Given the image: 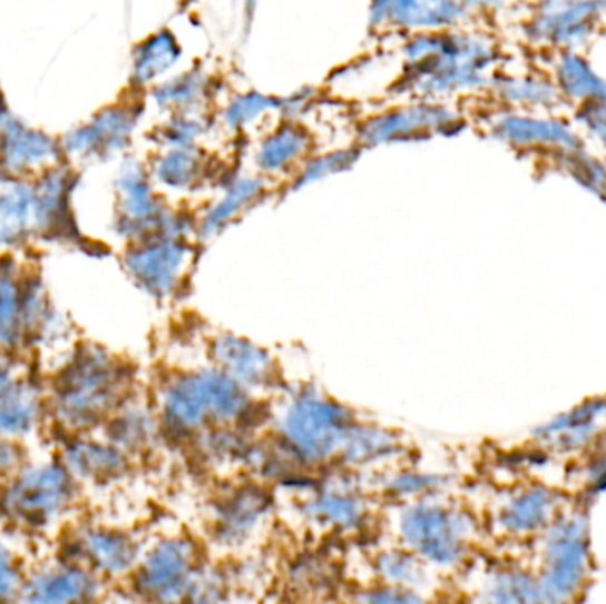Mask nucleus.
Returning <instances> with one entry per match:
<instances>
[{
    "label": "nucleus",
    "mask_w": 606,
    "mask_h": 604,
    "mask_svg": "<svg viewBox=\"0 0 606 604\" xmlns=\"http://www.w3.org/2000/svg\"><path fill=\"white\" fill-rule=\"evenodd\" d=\"M389 528L392 541L410 549L434 574L458 573L472 561L476 519L449 495L392 507Z\"/></svg>",
    "instance_id": "f257e3e1"
},
{
    "label": "nucleus",
    "mask_w": 606,
    "mask_h": 604,
    "mask_svg": "<svg viewBox=\"0 0 606 604\" xmlns=\"http://www.w3.org/2000/svg\"><path fill=\"white\" fill-rule=\"evenodd\" d=\"M245 388L222 376H195L174 383L162 396L156 415L165 442L187 445L206 430L226 426H247L248 403Z\"/></svg>",
    "instance_id": "f03ea898"
},
{
    "label": "nucleus",
    "mask_w": 606,
    "mask_h": 604,
    "mask_svg": "<svg viewBox=\"0 0 606 604\" xmlns=\"http://www.w3.org/2000/svg\"><path fill=\"white\" fill-rule=\"evenodd\" d=\"M346 408L317 396L290 400L273 420L272 439L287 456L311 474L332 468L350 429Z\"/></svg>",
    "instance_id": "7ed1b4c3"
},
{
    "label": "nucleus",
    "mask_w": 606,
    "mask_h": 604,
    "mask_svg": "<svg viewBox=\"0 0 606 604\" xmlns=\"http://www.w3.org/2000/svg\"><path fill=\"white\" fill-rule=\"evenodd\" d=\"M373 477L332 466L314 478L307 492L295 498L296 516L320 534L356 537L371 531L377 511Z\"/></svg>",
    "instance_id": "20e7f679"
},
{
    "label": "nucleus",
    "mask_w": 606,
    "mask_h": 604,
    "mask_svg": "<svg viewBox=\"0 0 606 604\" xmlns=\"http://www.w3.org/2000/svg\"><path fill=\"white\" fill-rule=\"evenodd\" d=\"M273 514L275 492L240 475L222 484L206 505V543L222 555L238 557L265 534Z\"/></svg>",
    "instance_id": "39448f33"
},
{
    "label": "nucleus",
    "mask_w": 606,
    "mask_h": 604,
    "mask_svg": "<svg viewBox=\"0 0 606 604\" xmlns=\"http://www.w3.org/2000/svg\"><path fill=\"white\" fill-rule=\"evenodd\" d=\"M57 422L71 435L100 426L121 406V382L107 362L84 357L71 362L56 385Z\"/></svg>",
    "instance_id": "423d86ee"
},
{
    "label": "nucleus",
    "mask_w": 606,
    "mask_h": 604,
    "mask_svg": "<svg viewBox=\"0 0 606 604\" xmlns=\"http://www.w3.org/2000/svg\"><path fill=\"white\" fill-rule=\"evenodd\" d=\"M204 558L194 535L167 532L144 546L130 582L134 596L144 604H183L194 574Z\"/></svg>",
    "instance_id": "0eeeda50"
},
{
    "label": "nucleus",
    "mask_w": 606,
    "mask_h": 604,
    "mask_svg": "<svg viewBox=\"0 0 606 604\" xmlns=\"http://www.w3.org/2000/svg\"><path fill=\"white\" fill-rule=\"evenodd\" d=\"M75 493L77 481L61 462L29 466L9 481L4 509L26 525L47 526L70 511Z\"/></svg>",
    "instance_id": "6e6552de"
},
{
    "label": "nucleus",
    "mask_w": 606,
    "mask_h": 604,
    "mask_svg": "<svg viewBox=\"0 0 606 604\" xmlns=\"http://www.w3.org/2000/svg\"><path fill=\"white\" fill-rule=\"evenodd\" d=\"M77 564L101 580L130 578L143 557L144 543L131 531L121 526L89 525L78 531Z\"/></svg>",
    "instance_id": "1a4fd4ad"
},
{
    "label": "nucleus",
    "mask_w": 606,
    "mask_h": 604,
    "mask_svg": "<svg viewBox=\"0 0 606 604\" xmlns=\"http://www.w3.org/2000/svg\"><path fill=\"white\" fill-rule=\"evenodd\" d=\"M408 453L410 447L399 430L380 422L353 420L334 466L374 477L407 462Z\"/></svg>",
    "instance_id": "9d476101"
},
{
    "label": "nucleus",
    "mask_w": 606,
    "mask_h": 604,
    "mask_svg": "<svg viewBox=\"0 0 606 604\" xmlns=\"http://www.w3.org/2000/svg\"><path fill=\"white\" fill-rule=\"evenodd\" d=\"M101 582L82 564L59 561L27 576L17 604H96Z\"/></svg>",
    "instance_id": "9b49d317"
},
{
    "label": "nucleus",
    "mask_w": 606,
    "mask_h": 604,
    "mask_svg": "<svg viewBox=\"0 0 606 604\" xmlns=\"http://www.w3.org/2000/svg\"><path fill=\"white\" fill-rule=\"evenodd\" d=\"M61 463L77 483L105 484L119 483L130 474V457L101 438L77 435L68 439L62 448Z\"/></svg>",
    "instance_id": "f8f14e48"
},
{
    "label": "nucleus",
    "mask_w": 606,
    "mask_h": 604,
    "mask_svg": "<svg viewBox=\"0 0 606 604\" xmlns=\"http://www.w3.org/2000/svg\"><path fill=\"white\" fill-rule=\"evenodd\" d=\"M374 493L392 507L447 496L452 477L442 469L404 462L373 477Z\"/></svg>",
    "instance_id": "ddd939ff"
},
{
    "label": "nucleus",
    "mask_w": 606,
    "mask_h": 604,
    "mask_svg": "<svg viewBox=\"0 0 606 604\" xmlns=\"http://www.w3.org/2000/svg\"><path fill=\"white\" fill-rule=\"evenodd\" d=\"M257 438L252 427L226 426L209 429L188 442L192 462L204 472L215 475H227L233 472L242 474L254 439Z\"/></svg>",
    "instance_id": "4468645a"
},
{
    "label": "nucleus",
    "mask_w": 606,
    "mask_h": 604,
    "mask_svg": "<svg viewBox=\"0 0 606 604\" xmlns=\"http://www.w3.org/2000/svg\"><path fill=\"white\" fill-rule=\"evenodd\" d=\"M104 426V438L131 462L152 456L165 442L160 418L144 406H119Z\"/></svg>",
    "instance_id": "2eb2a0df"
},
{
    "label": "nucleus",
    "mask_w": 606,
    "mask_h": 604,
    "mask_svg": "<svg viewBox=\"0 0 606 604\" xmlns=\"http://www.w3.org/2000/svg\"><path fill=\"white\" fill-rule=\"evenodd\" d=\"M368 571L373 583L410 591L431 592L437 576L424 562L395 541L380 544L369 553Z\"/></svg>",
    "instance_id": "dca6fc26"
},
{
    "label": "nucleus",
    "mask_w": 606,
    "mask_h": 604,
    "mask_svg": "<svg viewBox=\"0 0 606 604\" xmlns=\"http://www.w3.org/2000/svg\"><path fill=\"white\" fill-rule=\"evenodd\" d=\"M555 496L546 487H529L509 496L493 514L495 528L511 537H525L541 531L554 519Z\"/></svg>",
    "instance_id": "f3484780"
},
{
    "label": "nucleus",
    "mask_w": 606,
    "mask_h": 604,
    "mask_svg": "<svg viewBox=\"0 0 606 604\" xmlns=\"http://www.w3.org/2000/svg\"><path fill=\"white\" fill-rule=\"evenodd\" d=\"M339 587V570L325 553L305 552L293 558L287 570V588L302 601H321L334 596Z\"/></svg>",
    "instance_id": "a211bd4d"
},
{
    "label": "nucleus",
    "mask_w": 606,
    "mask_h": 604,
    "mask_svg": "<svg viewBox=\"0 0 606 604\" xmlns=\"http://www.w3.org/2000/svg\"><path fill=\"white\" fill-rule=\"evenodd\" d=\"M476 601L479 604H545L539 582L512 565H495L486 571Z\"/></svg>",
    "instance_id": "6ab92c4d"
},
{
    "label": "nucleus",
    "mask_w": 606,
    "mask_h": 604,
    "mask_svg": "<svg viewBox=\"0 0 606 604\" xmlns=\"http://www.w3.org/2000/svg\"><path fill=\"white\" fill-rule=\"evenodd\" d=\"M41 417V403L35 388L14 383L0 396V438L18 442L31 435Z\"/></svg>",
    "instance_id": "aec40b11"
},
{
    "label": "nucleus",
    "mask_w": 606,
    "mask_h": 604,
    "mask_svg": "<svg viewBox=\"0 0 606 604\" xmlns=\"http://www.w3.org/2000/svg\"><path fill=\"white\" fill-rule=\"evenodd\" d=\"M236 596L229 565L204 561L192 578L183 604H231Z\"/></svg>",
    "instance_id": "412c9836"
},
{
    "label": "nucleus",
    "mask_w": 606,
    "mask_h": 604,
    "mask_svg": "<svg viewBox=\"0 0 606 604\" xmlns=\"http://www.w3.org/2000/svg\"><path fill=\"white\" fill-rule=\"evenodd\" d=\"M53 146L47 137L36 131L11 130L6 140L4 158L11 169L41 164L52 152Z\"/></svg>",
    "instance_id": "4be33fe9"
},
{
    "label": "nucleus",
    "mask_w": 606,
    "mask_h": 604,
    "mask_svg": "<svg viewBox=\"0 0 606 604\" xmlns=\"http://www.w3.org/2000/svg\"><path fill=\"white\" fill-rule=\"evenodd\" d=\"M32 197L29 188L17 187L0 197V238H17L31 217Z\"/></svg>",
    "instance_id": "5701e85b"
},
{
    "label": "nucleus",
    "mask_w": 606,
    "mask_h": 604,
    "mask_svg": "<svg viewBox=\"0 0 606 604\" xmlns=\"http://www.w3.org/2000/svg\"><path fill=\"white\" fill-rule=\"evenodd\" d=\"M350 604H438L431 592L395 588L369 582L351 596Z\"/></svg>",
    "instance_id": "b1692460"
},
{
    "label": "nucleus",
    "mask_w": 606,
    "mask_h": 604,
    "mask_svg": "<svg viewBox=\"0 0 606 604\" xmlns=\"http://www.w3.org/2000/svg\"><path fill=\"white\" fill-rule=\"evenodd\" d=\"M23 305L14 283L0 280V340L13 344L17 339L18 321L22 318Z\"/></svg>",
    "instance_id": "393cba45"
},
{
    "label": "nucleus",
    "mask_w": 606,
    "mask_h": 604,
    "mask_svg": "<svg viewBox=\"0 0 606 604\" xmlns=\"http://www.w3.org/2000/svg\"><path fill=\"white\" fill-rule=\"evenodd\" d=\"M23 576L13 552L0 543V604H17L22 591Z\"/></svg>",
    "instance_id": "a878e982"
},
{
    "label": "nucleus",
    "mask_w": 606,
    "mask_h": 604,
    "mask_svg": "<svg viewBox=\"0 0 606 604\" xmlns=\"http://www.w3.org/2000/svg\"><path fill=\"white\" fill-rule=\"evenodd\" d=\"M22 469V450L17 442L0 438V481L11 478Z\"/></svg>",
    "instance_id": "bb28decb"
},
{
    "label": "nucleus",
    "mask_w": 606,
    "mask_h": 604,
    "mask_svg": "<svg viewBox=\"0 0 606 604\" xmlns=\"http://www.w3.org/2000/svg\"><path fill=\"white\" fill-rule=\"evenodd\" d=\"M11 385H14L13 378H11V373H9L8 367L0 366V396L8 390Z\"/></svg>",
    "instance_id": "cd10ccee"
},
{
    "label": "nucleus",
    "mask_w": 606,
    "mask_h": 604,
    "mask_svg": "<svg viewBox=\"0 0 606 604\" xmlns=\"http://www.w3.org/2000/svg\"><path fill=\"white\" fill-rule=\"evenodd\" d=\"M458 604H479L476 600H468V601H461V603Z\"/></svg>",
    "instance_id": "c85d7f7f"
}]
</instances>
